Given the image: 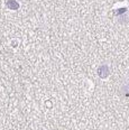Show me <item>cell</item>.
<instances>
[{
    "label": "cell",
    "mask_w": 129,
    "mask_h": 130,
    "mask_svg": "<svg viewBox=\"0 0 129 130\" xmlns=\"http://www.w3.org/2000/svg\"><path fill=\"white\" fill-rule=\"evenodd\" d=\"M99 75L102 77V78H104V77H107V75H108V69H107V66H101L100 69H99Z\"/></svg>",
    "instance_id": "cell-1"
},
{
    "label": "cell",
    "mask_w": 129,
    "mask_h": 130,
    "mask_svg": "<svg viewBox=\"0 0 129 130\" xmlns=\"http://www.w3.org/2000/svg\"><path fill=\"white\" fill-rule=\"evenodd\" d=\"M7 5H8V7L11 8V9H17L18 8V4L16 1H14V0H9V1L7 2Z\"/></svg>",
    "instance_id": "cell-2"
}]
</instances>
